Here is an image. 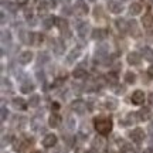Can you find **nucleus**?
<instances>
[{"label": "nucleus", "mask_w": 153, "mask_h": 153, "mask_svg": "<svg viewBox=\"0 0 153 153\" xmlns=\"http://www.w3.org/2000/svg\"><path fill=\"white\" fill-rule=\"evenodd\" d=\"M143 101H145V94H143V91H135V92L132 94V102L135 105H142Z\"/></svg>", "instance_id": "obj_6"}, {"label": "nucleus", "mask_w": 153, "mask_h": 153, "mask_svg": "<svg viewBox=\"0 0 153 153\" xmlns=\"http://www.w3.org/2000/svg\"><path fill=\"white\" fill-rule=\"evenodd\" d=\"M16 1H17V4H26L28 0H16Z\"/></svg>", "instance_id": "obj_41"}, {"label": "nucleus", "mask_w": 153, "mask_h": 153, "mask_svg": "<svg viewBox=\"0 0 153 153\" xmlns=\"http://www.w3.org/2000/svg\"><path fill=\"white\" fill-rule=\"evenodd\" d=\"M38 104H40V97L38 95H31L30 99H28V105L31 108H36V106H38Z\"/></svg>", "instance_id": "obj_24"}, {"label": "nucleus", "mask_w": 153, "mask_h": 153, "mask_svg": "<svg viewBox=\"0 0 153 153\" xmlns=\"http://www.w3.org/2000/svg\"><path fill=\"white\" fill-rule=\"evenodd\" d=\"M105 106H106V109L114 111V109H116V106H118V101L114 98L106 99V101H105Z\"/></svg>", "instance_id": "obj_19"}, {"label": "nucleus", "mask_w": 153, "mask_h": 153, "mask_svg": "<svg viewBox=\"0 0 153 153\" xmlns=\"http://www.w3.org/2000/svg\"><path fill=\"white\" fill-rule=\"evenodd\" d=\"M33 60V53H30V51H23L22 54L19 55V62L20 64H28L30 61Z\"/></svg>", "instance_id": "obj_8"}, {"label": "nucleus", "mask_w": 153, "mask_h": 153, "mask_svg": "<svg viewBox=\"0 0 153 153\" xmlns=\"http://www.w3.org/2000/svg\"><path fill=\"white\" fill-rule=\"evenodd\" d=\"M1 40H3V41H6V40L10 41V33H9V31H3V34H1Z\"/></svg>", "instance_id": "obj_34"}, {"label": "nucleus", "mask_w": 153, "mask_h": 153, "mask_svg": "<svg viewBox=\"0 0 153 153\" xmlns=\"http://www.w3.org/2000/svg\"><path fill=\"white\" fill-rule=\"evenodd\" d=\"M131 139L133 140V142L136 143H140L145 139V132H143V129H133V131L131 132Z\"/></svg>", "instance_id": "obj_3"}, {"label": "nucleus", "mask_w": 153, "mask_h": 153, "mask_svg": "<svg viewBox=\"0 0 153 153\" xmlns=\"http://www.w3.org/2000/svg\"><path fill=\"white\" fill-rule=\"evenodd\" d=\"M148 74H149V76H153V67H150L148 70Z\"/></svg>", "instance_id": "obj_42"}, {"label": "nucleus", "mask_w": 153, "mask_h": 153, "mask_svg": "<svg viewBox=\"0 0 153 153\" xmlns=\"http://www.w3.org/2000/svg\"><path fill=\"white\" fill-rule=\"evenodd\" d=\"M116 27H118L119 31H126V30H128V23H126L123 19H118V20H116Z\"/></svg>", "instance_id": "obj_23"}, {"label": "nucleus", "mask_w": 153, "mask_h": 153, "mask_svg": "<svg viewBox=\"0 0 153 153\" xmlns=\"http://www.w3.org/2000/svg\"><path fill=\"white\" fill-rule=\"evenodd\" d=\"M55 17H47V19H44V22H43V26H44V28H51L53 27V24H55Z\"/></svg>", "instance_id": "obj_22"}, {"label": "nucleus", "mask_w": 153, "mask_h": 153, "mask_svg": "<svg viewBox=\"0 0 153 153\" xmlns=\"http://www.w3.org/2000/svg\"><path fill=\"white\" fill-rule=\"evenodd\" d=\"M87 153H98V150H97V149H89Z\"/></svg>", "instance_id": "obj_44"}, {"label": "nucleus", "mask_w": 153, "mask_h": 153, "mask_svg": "<svg viewBox=\"0 0 153 153\" xmlns=\"http://www.w3.org/2000/svg\"><path fill=\"white\" fill-rule=\"evenodd\" d=\"M14 150H16V152H22L23 150V142L16 140V142H14Z\"/></svg>", "instance_id": "obj_32"}, {"label": "nucleus", "mask_w": 153, "mask_h": 153, "mask_svg": "<svg viewBox=\"0 0 153 153\" xmlns=\"http://www.w3.org/2000/svg\"><path fill=\"white\" fill-rule=\"evenodd\" d=\"M148 101H149V104H150V106H153V92L150 94V95H149Z\"/></svg>", "instance_id": "obj_40"}, {"label": "nucleus", "mask_w": 153, "mask_h": 153, "mask_svg": "<svg viewBox=\"0 0 153 153\" xmlns=\"http://www.w3.org/2000/svg\"><path fill=\"white\" fill-rule=\"evenodd\" d=\"M142 53H143V58L145 60L149 61V62H153V50L150 47H143Z\"/></svg>", "instance_id": "obj_16"}, {"label": "nucleus", "mask_w": 153, "mask_h": 153, "mask_svg": "<svg viewBox=\"0 0 153 153\" xmlns=\"http://www.w3.org/2000/svg\"><path fill=\"white\" fill-rule=\"evenodd\" d=\"M71 108H72V111L75 112V114H79V115H82L85 111H87V104L82 101V99H76V101H74L71 104Z\"/></svg>", "instance_id": "obj_2"}, {"label": "nucleus", "mask_w": 153, "mask_h": 153, "mask_svg": "<svg viewBox=\"0 0 153 153\" xmlns=\"http://www.w3.org/2000/svg\"><path fill=\"white\" fill-rule=\"evenodd\" d=\"M47 11H48V4H47V1H41L40 4H38V13L44 16V14H47Z\"/></svg>", "instance_id": "obj_26"}, {"label": "nucleus", "mask_w": 153, "mask_h": 153, "mask_svg": "<svg viewBox=\"0 0 153 153\" xmlns=\"http://www.w3.org/2000/svg\"><path fill=\"white\" fill-rule=\"evenodd\" d=\"M140 60H142V57H140V54L136 53V51H132V53L128 54V62H129L131 65H139V64H140Z\"/></svg>", "instance_id": "obj_4"}, {"label": "nucleus", "mask_w": 153, "mask_h": 153, "mask_svg": "<svg viewBox=\"0 0 153 153\" xmlns=\"http://www.w3.org/2000/svg\"><path fill=\"white\" fill-rule=\"evenodd\" d=\"M7 116H9V112H7V108L6 106H1V120L4 122L7 119Z\"/></svg>", "instance_id": "obj_33"}, {"label": "nucleus", "mask_w": 153, "mask_h": 153, "mask_svg": "<svg viewBox=\"0 0 153 153\" xmlns=\"http://www.w3.org/2000/svg\"><path fill=\"white\" fill-rule=\"evenodd\" d=\"M135 74L133 72H126V75H125V81L128 82V84H132V82H135Z\"/></svg>", "instance_id": "obj_29"}, {"label": "nucleus", "mask_w": 153, "mask_h": 153, "mask_svg": "<svg viewBox=\"0 0 153 153\" xmlns=\"http://www.w3.org/2000/svg\"><path fill=\"white\" fill-rule=\"evenodd\" d=\"M55 143H57V136L53 135V133L45 135V137L43 139V146L44 148H53V146H55Z\"/></svg>", "instance_id": "obj_5"}, {"label": "nucleus", "mask_w": 153, "mask_h": 153, "mask_svg": "<svg viewBox=\"0 0 153 153\" xmlns=\"http://www.w3.org/2000/svg\"><path fill=\"white\" fill-rule=\"evenodd\" d=\"M142 24L146 30H152L153 28V17L152 14H145L142 19Z\"/></svg>", "instance_id": "obj_12"}, {"label": "nucleus", "mask_w": 153, "mask_h": 153, "mask_svg": "<svg viewBox=\"0 0 153 153\" xmlns=\"http://www.w3.org/2000/svg\"><path fill=\"white\" fill-rule=\"evenodd\" d=\"M106 37V31L104 28H95L92 31V38L94 40H104Z\"/></svg>", "instance_id": "obj_13"}, {"label": "nucleus", "mask_w": 153, "mask_h": 153, "mask_svg": "<svg viewBox=\"0 0 153 153\" xmlns=\"http://www.w3.org/2000/svg\"><path fill=\"white\" fill-rule=\"evenodd\" d=\"M108 9H109V11L111 13H114V14H119L120 11L123 10L122 4H120L119 1H115V0H112V1L108 3Z\"/></svg>", "instance_id": "obj_7"}, {"label": "nucleus", "mask_w": 153, "mask_h": 153, "mask_svg": "<svg viewBox=\"0 0 153 153\" xmlns=\"http://www.w3.org/2000/svg\"><path fill=\"white\" fill-rule=\"evenodd\" d=\"M64 48H65V47H64V44H61V43H57L55 44V53H57V54L58 55H61L62 54V53H64Z\"/></svg>", "instance_id": "obj_30"}, {"label": "nucleus", "mask_w": 153, "mask_h": 153, "mask_svg": "<svg viewBox=\"0 0 153 153\" xmlns=\"http://www.w3.org/2000/svg\"><path fill=\"white\" fill-rule=\"evenodd\" d=\"M79 54H81V48H79V47H75V48L68 54V57H67V62H72L74 60H76V58L79 57Z\"/></svg>", "instance_id": "obj_14"}, {"label": "nucleus", "mask_w": 153, "mask_h": 153, "mask_svg": "<svg viewBox=\"0 0 153 153\" xmlns=\"http://www.w3.org/2000/svg\"><path fill=\"white\" fill-rule=\"evenodd\" d=\"M129 27H131V33H133V36H139V31H137V28H136V23L135 22L129 23Z\"/></svg>", "instance_id": "obj_31"}, {"label": "nucleus", "mask_w": 153, "mask_h": 153, "mask_svg": "<svg viewBox=\"0 0 153 153\" xmlns=\"http://www.w3.org/2000/svg\"><path fill=\"white\" fill-rule=\"evenodd\" d=\"M140 11H142V6H140V3H132V4L129 6V13H131L132 16L140 14Z\"/></svg>", "instance_id": "obj_15"}, {"label": "nucleus", "mask_w": 153, "mask_h": 153, "mask_svg": "<svg viewBox=\"0 0 153 153\" xmlns=\"http://www.w3.org/2000/svg\"><path fill=\"white\" fill-rule=\"evenodd\" d=\"M76 10L79 11L81 14H87L88 13V6L84 3V0H78L76 1Z\"/></svg>", "instance_id": "obj_17"}, {"label": "nucleus", "mask_w": 153, "mask_h": 153, "mask_svg": "<svg viewBox=\"0 0 153 153\" xmlns=\"http://www.w3.org/2000/svg\"><path fill=\"white\" fill-rule=\"evenodd\" d=\"M11 140V136H7V137H3V143H1V146H6V143H9Z\"/></svg>", "instance_id": "obj_37"}, {"label": "nucleus", "mask_w": 153, "mask_h": 153, "mask_svg": "<svg viewBox=\"0 0 153 153\" xmlns=\"http://www.w3.org/2000/svg\"><path fill=\"white\" fill-rule=\"evenodd\" d=\"M85 75H87V71H85L84 68H76V70H74V72H72V76H74V78H84Z\"/></svg>", "instance_id": "obj_28"}, {"label": "nucleus", "mask_w": 153, "mask_h": 153, "mask_svg": "<svg viewBox=\"0 0 153 153\" xmlns=\"http://www.w3.org/2000/svg\"><path fill=\"white\" fill-rule=\"evenodd\" d=\"M92 145H94V148H98V149L104 148V146H105V140H104V137H101V136L95 137V139H94V142H92Z\"/></svg>", "instance_id": "obj_25"}, {"label": "nucleus", "mask_w": 153, "mask_h": 153, "mask_svg": "<svg viewBox=\"0 0 153 153\" xmlns=\"http://www.w3.org/2000/svg\"><path fill=\"white\" fill-rule=\"evenodd\" d=\"M106 82H108L109 85H116V84H118V75H116L115 72H109V74L106 75Z\"/></svg>", "instance_id": "obj_21"}, {"label": "nucleus", "mask_w": 153, "mask_h": 153, "mask_svg": "<svg viewBox=\"0 0 153 153\" xmlns=\"http://www.w3.org/2000/svg\"><path fill=\"white\" fill-rule=\"evenodd\" d=\"M61 123V116L58 114H51L48 118V125L51 128H58Z\"/></svg>", "instance_id": "obj_9"}, {"label": "nucleus", "mask_w": 153, "mask_h": 153, "mask_svg": "<svg viewBox=\"0 0 153 153\" xmlns=\"http://www.w3.org/2000/svg\"><path fill=\"white\" fill-rule=\"evenodd\" d=\"M6 6H7V9H9L10 11H14V10H16L14 4H13V3H10V1H7V4H6Z\"/></svg>", "instance_id": "obj_36"}, {"label": "nucleus", "mask_w": 153, "mask_h": 153, "mask_svg": "<svg viewBox=\"0 0 153 153\" xmlns=\"http://www.w3.org/2000/svg\"><path fill=\"white\" fill-rule=\"evenodd\" d=\"M53 108H54V111H57L58 108H60V105L57 104V102H54V104H53Z\"/></svg>", "instance_id": "obj_43"}, {"label": "nucleus", "mask_w": 153, "mask_h": 153, "mask_svg": "<svg viewBox=\"0 0 153 153\" xmlns=\"http://www.w3.org/2000/svg\"><path fill=\"white\" fill-rule=\"evenodd\" d=\"M145 153H153V148H149V149H148V150H146V152H145Z\"/></svg>", "instance_id": "obj_45"}, {"label": "nucleus", "mask_w": 153, "mask_h": 153, "mask_svg": "<svg viewBox=\"0 0 153 153\" xmlns=\"http://www.w3.org/2000/svg\"><path fill=\"white\" fill-rule=\"evenodd\" d=\"M37 79L38 81H44V74L43 72H37Z\"/></svg>", "instance_id": "obj_38"}, {"label": "nucleus", "mask_w": 153, "mask_h": 153, "mask_svg": "<svg viewBox=\"0 0 153 153\" xmlns=\"http://www.w3.org/2000/svg\"><path fill=\"white\" fill-rule=\"evenodd\" d=\"M47 60H48V55L47 54H43V55L40 54V61H47Z\"/></svg>", "instance_id": "obj_39"}, {"label": "nucleus", "mask_w": 153, "mask_h": 153, "mask_svg": "<svg viewBox=\"0 0 153 153\" xmlns=\"http://www.w3.org/2000/svg\"><path fill=\"white\" fill-rule=\"evenodd\" d=\"M95 129L99 135H108L112 129L111 119H95Z\"/></svg>", "instance_id": "obj_1"}, {"label": "nucleus", "mask_w": 153, "mask_h": 153, "mask_svg": "<svg viewBox=\"0 0 153 153\" xmlns=\"http://www.w3.org/2000/svg\"><path fill=\"white\" fill-rule=\"evenodd\" d=\"M89 1H95V0H89Z\"/></svg>", "instance_id": "obj_46"}, {"label": "nucleus", "mask_w": 153, "mask_h": 153, "mask_svg": "<svg viewBox=\"0 0 153 153\" xmlns=\"http://www.w3.org/2000/svg\"><path fill=\"white\" fill-rule=\"evenodd\" d=\"M11 106L17 111H24L26 109V106H27V104H26L22 98H14L13 101H11Z\"/></svg>", "instance_id": "obj_10"}, {"label": "nucleus", "mask_w": 153, "mask_h": 153, "mask_svg": "<svg viewBox=\"0 0 153 153\" xmlns=\"http://www.w3.org/2000/svg\"><path fill=\"white\" fill-rule=\"evenodd\" d=\"M67 123H68V128H70V129H74V119H72L71 116H68V119H67Z\"/></svg>", "instance_id": "obj_35"}, {"label": "nucleus", "mask_w": 153, "mask_h": 153, "mask_svg": "<svg viewBox=\"0 0 153 153\" xmlns=\"http://www.w3.org/2000/svg\"><path fill=\"white\" fill-rule=\"evenodd\" d=\"M55 24L58 26L60 30H67V27H68V22H67L65 19H57V20H55Z\"/></svg>", "instance_id": "obj_27"}, {"label": "nucleus", "mask_w": 153, "mask_h": 153, "mask_svg": "<svg viewBox=\"0 0 153 153\" xmlns=\"http://www.w3.org/2000/svg\"><path fill=\"white\" fill-rule=\"evenodd\" d=\"M33 89H34V85L31 82H24L22 87H20V91H22L23 94H30Z\"/></svg>", "instance_id": "obj_20"}, {"label": "nucleus", "mask_w": 153, "mask_h": 153, "mask_svg": "<svg viewBox=\"0 0 153 153\" xmlns=\"http://www.w3.org/2000/svg\"><path fill=\"white\" fill-rule=\"evenodd\" d=\"M137 118H139V120H149L152 118V112L149 108H142L137 114Z\"/></svg>", "instance_id": "obj_11"}, {"label": "nucleus", "mask_w": 153, "mask_h": 153, "mask_svg": "<svg viewBox=\"0 0 153 153\" xmlns=\"http://www.w3.org/2000/svg\"><path fill=\"white\" fill-rule=\"evenodd\" d=\"M76 30H78V36L84 38L85 36H87V33H88V24L87 23H81V24L78 26Z\"/></svg>", "instance_id": "obj_18"}]
</instances>
